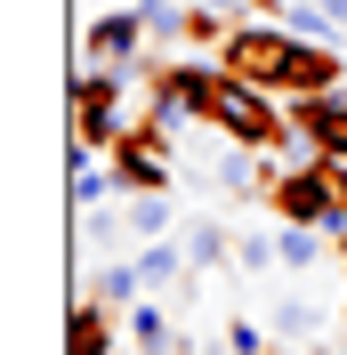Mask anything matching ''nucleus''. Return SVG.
I'll use <instances>...</instances> for the list:
<instances>
[{
    "label": "nucleus",
    "mask_w": 347,
    "mask_h": 355,
    "mask_svg": "<svg viewBox=\"0 0 347 355\" xmlns=\"http://www.w3.org/2000/svg\"><path fill=\"white\" fill-rule=\"evenodd\" d=\"M121 331H130V347H137V355H186V331H178V315L162 307L153 291L130 307V323H121Z\"/></svg>",
    "instance_id": "obj_8"
},
{
    "label": "nucleus",
    "mask_w": 347,
    "mask_h": 355,
    "mask_svg": "<svg viewBox=\"0 0 347 355\" xmlns=\"http://www.w3.org/2000/svg\"><path fill=\"white\" fill-rule=\"evenodd\" d=\"M121 210H130V234H137V243L178 234V194H170V186H130V194H121Z\"/></svg>",
    "instance_id": "obj_10"
},
{
    "label": "nucleus",
    "mask_w": 347,
    "mask_h": 355,
    "mask_svg": "<svg viewBox=\"0 0 347 355\" xmlns=\"http://www.w3.org/2000/svg\"><path fill=\"white\" fill-rule=\"evenodd\" d=\"M130 259H137V275H146L153 299H170V291L194 275V259H186V243H178V234H153V243H137Z\"/></svg>",
    "instance_id": "obj_9"
},
{
    "label": "nucleus",
    "mask_w": 347,
    "mask_h": 355,
    "mask_svg": "<svg viewBox=\"0 0 347 355\" xmlns=\"http://www.w3.org/2000/svg\"><path fill=\"white\" fill-rule=\"evenodd\" d=\"M266 323H275V347H307V339H323V307H315L307 291H282Z\"/></svg>",
    "instance_id": "obj_11"
},
{
    "label": "nucleus",
    "mask_w": 347,
    "mask_h": 355,
    "mask_svg": "<svg viewBox=\"0 0 347 355\" xmlns=\"http://www.w3.org/2000/svg\"><path fill=\"white\" fill-rule=\"evenodd\" d=\"M266 347H275V323H251V315L226 323V355H266Z\"/></svg>",
    "instance_id": "obj_17"
},
{
    "label": "nucleus",
    "mask_w": 347,
    "mask_h": 355,
    "mask_svg": "<svg viewBox=\"0 0 347 355\" xmlns=\"http://www.w3.org/2000/svg\"><path fill=\"white\" fill-rule=\"evenodd\" d=\"M146 49H153V33H146V17H137V8H121V17H97V24H89V65L146 73Z\"/></svg>",
    "instance_id": "obj_4"
},
{
    "label": "nucleus",
    "mask_w": 347,
    "mask_h": 355,
    "mask_svg": "<svg viewBox=\"0 0 347 355\" xmlns=\"http://www.w3.org/2000/svg\"><path fill=\"white\" fill-rule=\"evenodd\" d=\"M339 250H347V234H339Z\"/></svg>",
    "instance_id": "obj_21"
},
{
    "label": "nucleus",
    "mask_w": 347,
    "mask_h": 355,
    "mask_svg": "<svg viewBox=\"0 0 347 355\" xmlns=\"http://www.w3.org/2000/svg\"><path fill=\"white\" fill-rule=\"evenodd\" d=\"M339 49H331V41H299V49H291V81H282V97H291V105H299V97H323V89H347L339 81Z\"/></svg>",
    "instance_id": "obj_7"
},
{
    "label": "nucleus",
    "mask_w": 347,
    "mask_h": 355,
    "mask_svg": "<svg viewBox=\"0 0 347 355\" xmlns=\"http://www.w3.org/2000/svg\"><path fill=\"white\" fill-rule=\"evenodd\" d=\"M323 17H331V24H339V33H347V0H323Z\"/></svg>",
    "instance_id": "obj_19"
},
{
    "label": "nucleus",
    "mask_w": 347,
    "mask_h": 355,
    "mask_svg": "<svg viewBox=\"0 0 347 355\" xmlns=\"http://www.w3.org/2000/svg\"><path fill=\"white\" fill-rule=\"evenodd\" d=\"M291 49H299V33H291V24H235V33L218 41V65L282 97V81H291Z\"/></svg>",
    "instance_id": "obj_3"
},
{
    "label": "nucleus",
    "mask_w": 347,
    "mask_h": 355,
    "mask_svg": "<svg viewBox=\"0 0 347 355\" xmlns=\"http://www.w3.org/2000/svg\"><path fill=\"white\" fill-rule=\"evenodd\" d=\"M266 210H275V218H299V226H323L331 243H339V234H347V170H339V162H323V154L275 162Z\"/></svg>",
    "instance_id": "obj_1"
},
{
    "label": "nucleus",
    "mask_w": 347,
    "mask_h": 355,
    "mask_svg": "<svg viewBox=\"0 0 347 355\" xmlns=\"http://www.w3.org/2000/svg\"><path fill=\"white\" fill-rule=\"evenodd\" d=\"M291 130L315 146L323 162H347V89H323V97H299L291 105Z\"/></svg>",
    "instance_id": "obj_5"
},
{
    "label": "nucleus",
    "mask_w": 347,
    "mask_h": 355,
    "mask_svg": "<svg viewBox=\"0 0 347 355\" xmlns=\"http://www.w3.org/2000/svg\"><path fill=\"white\" fill-rule=\"evenodd\" d=\"M202 121L226 130V137H242V146H259V154H275V146H282V105H275V89L242 81V73H226V65L202 73Z\"/></svg>",
    "instance_id": "obj_2"
},
{
    "label": "nucleus",
    "mask_w": 347,
    "mask_h": 355,
    "mask_svg": "<svg viewBox=\"0 0 347 355\" xmlns=\"http://www.w3.org/2000/svg\"><path fill=\"white\" fill-rule=\"evenodd\" d=\"M178 243H186V259H194V275H210V266H226V250H235V234H226V218H186V226H178Z\"/></svg>",
    "instance_id": "obj_13"
},
{
    "label": "nucleus",
    "mask_w": 347,
    "mask_h": 355,
    "mask_svg": "<svg viewBox=\"0 0 347 355\" xmlns=\"http://www.w3.org/2000/svg\"><path fill=\"white\" fill-rule=\"evenodd\" d=\"M121 234H130V210H81V243L97 250V259H113Z\"/></svg>",
    "instance_id": "obj_16"
},
{
    "label": "nucleus",
    "mask_w": 347,
    "mask_h": 355,
    "mask_svg": "<svg viewBox=\"0 0 347 355\" xmlns=\"http://www.w3.org/2000/svg\"><path fill=\"white\" fill-rule=\"evenodd\" d=\"M323 243H331L323 226H299V218H275V259L291 266V275H307V266L323 259Z\"/></svg>",
    "instance_id": "obj_14"
},
{
    "label": "nucleus",
    "mask_w": 347,
    "mask_h": 355,
    "mask_svg": "<svg viewBox=\"0 0 347 355\" xmlns=\"http://www.w3.org/2000/svg\"><path fill=\"white\" fill-rule=\"evenodd\" d=\"M235 259H242V275H275V234H235Z\"/></svg>",
    "instance_id": "obj_18"
},
{
    "label": "nucleus",
    "mask_w": 347,
    "mask_h": 355,
    "mask_svg": "<svg viewBox=\"0 0 347 355\" xmlns=\"http://www.w3.org/2000/svg\"><path fill=\"white\" fill-rule=\"evenodd\" d=\"M137 17H146L153 49H170V41H186V33H194V8H178V0H137Z\"/></svg>",
    "instance_id": "obj_15"
},
{
    "label": "nucleus",
    "mask_w": 347,
    "mask_h": 355,
    "mask_svg": "<svg viewBox=\"0 0 347 355\" xmlns=\"http://www.w3.org/2000/svg\"><path fill=\"white\" fill-rule=\"evenodd\" d=\"M251 8H282V0H251Z\"/></svg>",
    "instance_id": "obj_20"
},
{
    "label": "nucleus",
    "mask_w": 347,
    "mask_h": 355,
    "mask_svg": "<svg viewBox=\"0 0 347 355\" xmlns=\"http://www.w3.org/2000/svg\"><path fill=\"white\" fill-rule=\"evenodd\" d=\"M65 355H113V307H105V299H81V307H73Z\"/></svg>",
    "instance_id": "obj_12"
},
{
    "label": "nucleus",
    "mask_w": 347,
    "mask_h": 355,
    "mask_svg": "<svg viewBox=\"0 0 347 355\" xmlns=\"http://www.w3.org/2000/svg\"><path fill=\"white\" fill-rule=\"evenodd\" d=\"M113 170H121V194L130 186H178V162H170V137L162 130H130L113 146Z\"/></svg>",
    "instance_id": "obj_6"
}]
</instances>
